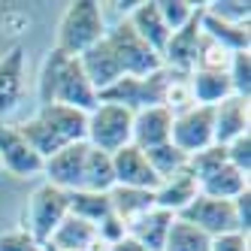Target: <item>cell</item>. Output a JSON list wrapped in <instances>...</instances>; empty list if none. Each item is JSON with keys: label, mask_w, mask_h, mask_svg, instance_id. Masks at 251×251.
<instances>
[{"label": "cell", "mask_w": 251, "mask_h": 251, "mask_svg": "<svg viewBox=\"0 0 251 251\" xmlns=\"http://www.w3.org/2000/svg\"><path fill=\"white\" fill-rule=\"evenodd\" d=\"M170 142L182 154H197L215 146V124H212V106H188L173 115Z\"/></svg>", "instance_id": "7"}, {"label": "cell", "mask_w": 251, "mask_h": 251, "mask_svg": "<svg viewBox=\"0 0 251 251\" xmlns=\"http://www.w3.org/2000/svg\"><path fill=\"white\" fill-rule=\"evenodd\" d=\"M248 103L242 97H227L218 106H212V124H215V146H230L233 139L248 133Z\"/></svg>", "instance_id": "13"}, {"label": "cell", "mask_w": 251, "mask_h": 251, "mask_svg": "<svg viewBox=\"0 0 251 251\" xmlns=\"http://www.w3.org/2000/svg\"><path fill=\"white\" fill-rule=\"evenodd\" d=\"M43 164L46 160L22 136L19 124H0V170L15 178H37L43 176Z\"/></svg>", "instance_id": "8"}, {"label": "cell", "mask_w": 251, "mask_h": 251, "mask_svg": "<svg viewBox=\"0 0 251 251\" xmlns=\"http://www.w3.org/2000/svg\"><path fill=\"white\" fill-rule=\"evenodd\" d=\"M188 224H194L197 230H203L206 236H221V233H230L236 230V218H233V203L227 200H212V197H203L197 194L194 200L176 215Z\"/></svg>", "instance_id": "9"}, {"label": "cell", "mask_w": 251, "mask_h": 251, "mask_svg": "<svg viewBox=\"0 0 251 251\" xmlns=\"http://www.w3.org/2000/svg\"><path fill=\"white\" fill-rule=\"evenodd\" d=\"M37 94H40V106L61 103V106H70V109H79V112H91L97 106V91L88 82V76L82 73L79 58L64 55L55 46L46 51V58L40 64Z\"/></svg>", "instance_id": "1"}, {"label": "cell", "mask_w": 251, "mask_h": 251, "mask_svg": "<svg viewBox=\"0 0 251 251\" xmlns=\"http://www.w3.org/2000/svg\"><path fill=\"white\" fill-rule=\"evenodd\" d=\"M124 22L136 30V37L146 43L149 49H154L157 55H164V49L170 43V27L164 25V19H160L154 0H139Z\"/></svg>", "instance_id": "15"}, {"label": "cell", "mask_w": 251, "mask_h": 251, "mask_svg": "<svg viewBox=\"0 0 251 251\" xmlns=\"http://www.w3.org/2000/svg\"><path fill=\"white\" fill-rule=\"evenodd\" d=\"M103 37H106L103 6L97 0H76V3H70L64 9L61 22H58L55 49L70 55V58H79L91 46H97Z\"/></svg>", "instance_id": "3"}, {"label": "cell", "mask_w": 251, "mask_h": 251, "mask_svg": "<svg viewBox=\"0 0 251 251\" xmlns=\"http://www.w3.org/2000/svg\"><path fill=\"white\" fill-rule=\"evenodd\" d=\"M94 230H97V242H100V245H106V248L115 245V242H121L124 236H127V227H124V221H121V218H115L112 212L106 215V218H103Z\"/></svg>", "instance_id": "34"}, {"label": "cell", "mask_w": 251, "mask_h": 251, "mask_svg": "<svg viewBox=\"0 0 251 251\" xmlns=\"http://www.w3.org/2000/svg\"><path fill=\"white\" fill-rule=\"evenodd\" d=\"M115 188V173H112V154L97 151L88 146L85 154V170H82V185L79 191H91V194H109Z\"/></svg>", "instance_id": "22"}, {"label": "cell", "mask_w": 251, "mask_h": 251, "mask_svg": "<svg viewBox=\"0 0 251 251\" xmlns=\"http://www.w3.org/2000/svg\"><path fill=\"white\" fill-rule=\"evenodd\" d=\"M233 203V218H236V230L239 233H248L251 230V188L245 194H239Z\"/></svg>", "instance_id": "36"}, {"label": "cell", "mask_w": 251, "mask_h": 251, "mask_svg": "<svg viewBox=\"0 0 251 251\" xmlns=\"http://www.w3.org/2000/svg\"><path fill=\"white\" fill-rule=\"evenodd\" d=\"M85 127H88V112L70 109V106L51 103V106H40L37 115H30L27 121L19 124L22 136L33 146L43 160L58 154L67 146L85 142Z\"/></svg>", "instance_id": "2"}, {"label": "cell", "mask_w": 251, "mask_h": 251, "mask_svg": "<svg viewBox=\"0 0 251 251\" xmlns=\"http://www.w3.org/2000/svg\"><path fill=\"white\" fill-rule=\"evenodd\" d=\"M248 191V178L239 173V170H233L230 164H224L221 170H215L209 178H203L200 182V194L203 197H212V200H236L239 194Z\"/></svg>", "instance_id": "24"}, {"label": "cell", "mask_w": 251, "mask_h": 251, "mask_svg": "<svg viewBox=\"0 0 251 251\" xmlns=\"http://www.w3.org/2000/svg\"><path fill=\"white\" fill-rule=\"evenodd\" d=\"M109 194H91V191H73L70 194V215L88 221V224H100L109 215Z\"/></svg>", "instance_id": "25"}, {"label": "cell", "mask_w": 251, "mask_h": 251, "mask_svg": "<svg viewBox=\"0 0 251 251\" xmlns=\"http://www.w3.org/2000/svg\"><path fill=\"white\" fill-rule=\"evenodd\" d=\"M157 3V12H160V19H164V25L170 27V33L176 30H182L194 15H197V3H191V0H154Z\"/></svg>", "instance_id": "31"}, {"label": "cell", "mask_w": 251, "mask_h": 251, "mask_svg": "<svg viewBox=\"0 0 251 251\" xmlns=\"http://www.w3.org/2000/svg\"><path fill=\"white\" fill-rule=\"evenodd\" d=\"M112 173H115V185L121 188H139V191H154L160 185V178L149 167L146 151L136 149L133 142L124 146L112 154Z\"/></svg>", "instance_id": "11"}, {"label": "cell", "mask_w": 251, "mask_h": 251, "mask_svg": "<svg viewBox=\"0 0 251 251\" xmlns=\"http://www.w3.org/2000/svg\"><path fill=\"white\" fill-rule=\"evenodd\" d=\"M133 139V112L118 103H100L88 112V127H85V142L97 151L115 154L118 149L130 146Z\"/></svg>", "instance_id": "4"}, {"label": "cell", "mask_w": 251, "mask_h": 251, "mask_svg": "<svg viewBox=\"0 0 251 251\" xmlns=\"http://www.w3.org/2000/svg\"><path fill=\"white\" fill-rule=\"evenodd\" d=\"M79 64H82V73L88 76V82L94 85V91H97V94L103 91V88H109L115 79L124 76V73H121V67H118V58L112 55L109 43H106V37H103L97 46L88 49L85 55H79Z\"/></svg>", "instance_id": "16"}, {"label": "cell", "mask_w": 251, "mask_h": 251, "mask_svg": "<svg viewBox=\"0 0 251 251\" xmlns=\"http://www.w3.org/2000/svg\"><path fill=\"white\" fill-rule=\"evenodd\" d=\"M224 164H227L224 146H209V149H203V151H197V154L188 157V173L197 178V185H200L203 178H209L215 170H221Z\"/></svg>", "instance_id": "29"}, {"label": "cell", "mask_w": 251, "mask_h": 251, "mask_svg": "<svg viewBox=\"0 0 251 251\" xmlns=\"http://www.w3.org/2000/svg\"><path fill=\"white\" fill-rule=\"evenodd\" d=\"M85 154H88V142H76V146H67L58 154L46 157V164H43L46 182L61 188V191H67V194L79 191L82 170H85Z\"/></svg>", "instance_id": "10"}, {"label": "cell", "mask_w": 251, "mask_h": 251, "mask_svg": "<svg viewBox=\"0 0 251 251\" xmlns=\"http://www.w3.org/2000/svg\"><path fill=\"white\" fill-rule=\"evenodd\" d=\"M25 94V49L12 46L0 55V115L12 112Z\"/></svg>", "instance_id": "14"}, {"label": "cell", "mask_w": 251, "mask_h": 251, "mask_svg": "<svg viewBox=\"0 0 251 251\" xmlns=\"http://www.w3.org/2000/svg\"><path fill=\"white\" fill-rule=\"evenodd\" d=\"M70 215V194L55 188V185H37L27 200V209H25V227L33 239H37L40 245L49 242V236L55 233V227Z\"/></svg>", "instance_id": "5"}, {"label": "cell", "mask_w": 251, "mask_h": 251, "mask_svg": "<svg viewBox=\"0 0 251 251\" xmlns=\"http://www.w3.org/2000/svg\"><path fill=\"white\" fill-rule=\"evenodd\" d=\"M0 251H43V245L27 230H6L0 233Z\"/></svg>", "instance_id": "33"}, {"label": "cell", "mask_w": 251, "mask_h": 251, "mask_svg": "<svg viewBox=\"0 0 251 251\" xmlns=\"http://www.w3.org/2000/svg\"><path fill=\"white\" fill-rule=\"evenodd\" d=\"M170 130H173V112L167 106H149V109L133 112V146L149 151L154 146L170 142Z\"/></svg>", "instance_id": "12"}, {"label": "cell", "mask_w": 251, "mask_h": 251, "mask_svg": "<svg viewBox=\"0 0 251 251\" xmlns=\"http://www.w3.org/2000/svg\"><path fill=\"white\" fill-rule=\"evenodd\" d=\"M46 245L58 248V251H94L97 230H94V224L76 218V215H67V218L55 227V233L49 236Z\"/></svg>", "instance_id": "19"}, {"label": "cell", "mask_w": 251, "mask_h": 251, "mask_svg": "<svg viewBox=\"0 0 251 251\" xmlns=\"http://www.w3.org/2000/svg\"><path fill=\"white\" fill-rule=\"evenodd\" d=\"M209 251H248V233L230 230V233H221V236H212Z\"/></svg>", "instance_id": "35"}, {"label": "cell", "mask_w": 251, "mask_h": 251, "mask_svg": "<svg viewBox=\"0 0 251 251\" xmlns=\"http://www.w3.org/2000/svg\"><path fill=\"white\" fill-rule=\"evenodd\" d=\"M109 209L115 218L124 221V227L133 224L139 215H146L149 209H154V191H139V188H121L115 185L109 191Z\"/></svg>", "instance_id": "21"}, {"label": "cell", "mask_w": 251, "mask_h": 251, "mask_svg": "<svg viewBox=\"0 0 251 251\" xmlns=\"http://www.w3.org/2000/svg\"><path fill=\"white\" fill-rule=\"evenodd\" d=\"M43 251H58V248H49V245H43Z\"/></svg>", "instance_id": "38"}, {"label": "cell", "mask_w": 251, "mask_h": 251, "mask_svg": "<svg viewBox=\"0 0 251 251\" xmlns=\"http://www.w3.org/2000/svg\"><path fill=\"white\" fill-rule=\"evenodd\" d=\"M227 79L233 97L251 100V51H233L227 64Z\"/></svg>", "instance_id": "28"}, {"label": "cell", "mask_w": 251, "mask_h": 251, "mask_svg": "<svg viewBox=\"0 0 251 251\" xmlns=\"http://www.w3.org/2000/svg\"><path fill=\"white\" fill-rule=\"evenodd\" d=\"M164 251H209V236L203 230H197L194 224H188L182 218H173Z\"/></svg>", "instance_id": "26"}, {"label": "cell", "mask_w": 251, "mask_h": 251, "mask_svg": "<svg viewBox=\"0 0 251 251\" xmlns=\"http://www.w3.org/2000/svg\"><path fill=\"white\" fill-rule=\"evenodd\" d=\"M203 12L227 25H248L251 3L248 0H212V3H203Z\"/></svg>", "instance_id": "30"}, {"label": "cell", "mask_w": 251, "mask_h": 251, "mask_svg": "<svg viewBox=\"0 0 251 251\" xmlns=\"http://www.w3.org/2000/svg\"><path fill=\"white\" fill-rule=\"evenodd\" d=\"M146 160H149V167L154 170V176L164 182V178L176 176V173H182L188 167V154H182L173 142H164V146H154L146 151Z\"/></svg>", "instance_id": "27"}, {"label": "cell", "mask_w": 251, "mask_h": 251, "mask_svg": "<svg viewBox=\"0 0 251 251\" xmlns=\"http://www.w3.org/2000/svg\"><path fill=\"white\" fill-rule=\"evenodd\" d=\"M176 215L164 212V209H149L146 215H139L133 224H127V236L142 248V251H164L167 245V233L173 227Z\"/></svg>", "instance_id": "17"}, {"label": "cell", "mask_w": 251, "mask_h": 251, "mask_svg": "<svg viewBox=\"0 0 251 251\" xmlns=\"http://www.w3.org/2000/svg\"><path fill=\"white\" fill-rule=\"evenodd\" d=\"M197 194H200V185H197V178L185 167L182 173L164 178V182L154 188V206L164 209V212H170V215H178Z\"/></svg>", "instance_id": "18"}, {"label": "cell", "mask_w": 251, "mask_h": 251, "mask_svg": "<svg viewBox=\"0 0 251 251\" xmlns=\"http://www.w3.org/2000/svg\"><path fill=\"white\" fill-rule=\"evenodd\" d=\"M188 88H191V100L197 106H218L221 100L233 97L230 79L221 70H194L188 76Z\"/></svg>", "instance_id": "20"}, {"label": "cell", "mask_w": 251, "mask_h": 251, "mask_svg": "<svg viewBox=\"0 0 251 251\" xmlns=\"http://www.w3.org/2000/svg\"><path fill=\"white\" fill-rule=\"evenodd\" d=\"M224 151H227V164L248 178L251 176V133L233 139L230 146H224Z\"/></svg>", "instance_id": "32"}, {"label": "cell", "mask_w": 251, "mask_h": 251, "mask_svg": "<svg viewBox=\"0 0 251 251\" xmlns=\"http://www.w3.org/2000/svg\"><path fill=\"white\" fill-rule=\"evenodd\" d=\"M106 43H109L112 55L118 58V67L124 76H149V73H157L160 67V55L154 49H149L136 37V30L127 25V22H118L115 27L106 30Z\"/></svg>", "instance_id": "6"}, {"label": "cell", "mask_w": 251, "mask_h": 251, "mask_svg": "<svg viewBox=\"0 0 251 251\" xmlns=\"http://www.w3.org/2000/svg\"><path fill=\"white\" fill-rule=\"evenodd\" d=\"M200 30H203V37H209L212 43H218L227 51H248L251 46L248 25H227V22H218L212 15L200 12Z\"/></svg>", "instance_id": "23"}, {"label": "cell", "mask_w": 251, "mask_h": 251, "mask_svg": "<svg viewBox=\"0 0 251 251\" xmlns=\"http://www.w3.org/2000/svg\"><path fill=\"white\" fill-rule=\"evenodd\" d=\"M106 251H142V248H139V245H136V242H133L130 236H124L121 242H115V245H109V248H106Z\"/></svg>", "instance_id": "37"}]
</instances>
